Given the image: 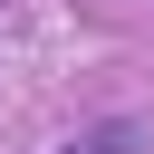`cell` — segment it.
<instances>
[{
  "instance_id": "6da1fadb",
  "label": "cell",
  "mask_w": 154,
  "mask_h": 154,
  "mask_svg": "<svg viewBox=\"0 0 154 154\" xmlns=\"http://www.w3.org/2000/svg\"><path fill=\"white\" fill-rule=\"evenodd\" d=\"M58 154H144V125H135V116H96V125H77Z\"/></svg>"
}]
</instances>
